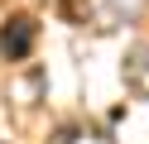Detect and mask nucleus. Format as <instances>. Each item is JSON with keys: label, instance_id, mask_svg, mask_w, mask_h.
<instances>
[{"label": "nucleus", "instance_id": "1", "mask_svg": "<svg viewBox=\"0 0 149 144\" xmlns=\"http://www.w3.org/2000/svg\"><path fill=\"white\" fill-rule=\"evenodd\" d=\"M34 34H39V29H34V19H29V15H15L10 24L0 29V53H5V58H29Z\"/></svg>", "mask_w": 149, "mask_h": 144}]
</instances>
